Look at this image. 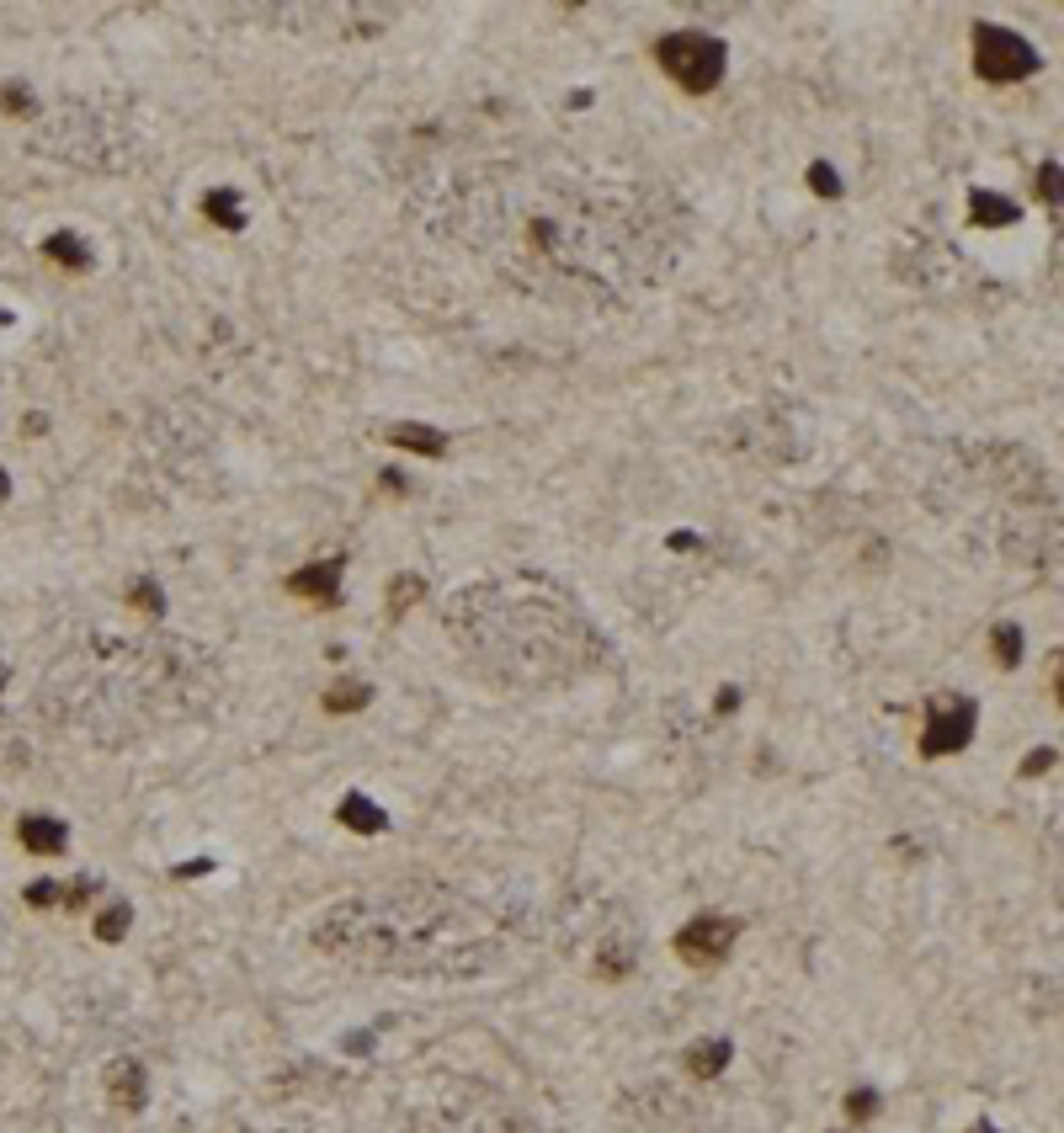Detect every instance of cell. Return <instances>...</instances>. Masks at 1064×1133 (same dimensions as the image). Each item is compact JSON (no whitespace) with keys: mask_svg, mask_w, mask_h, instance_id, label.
Wrapping results in <instances>:
<instances>
[{"mask_svg":"<svg viewBox=\"0 0 1064 1133\" xmlns=\"http://www.w3.org/2000/svg\"><path fill=\"white\" fill-rule=\"evenodd\" d=\"M6 495H11V474L0 469V501H6Z\"/></svg>","mask_w":1064,"mask_h":1133,"instance_id":"obj_26","label":"cell"},{"mask_svg":"<svg viewBox=\"0 0 1064 1133\" xmlns=\"http://www.w3.org/2000/svg\"><path fill=\"white\" fill-rule=\"evenodd\" d=\"M202 213H208L219 230H240L245 224V213H240V192H230V187H219V192H208L202 197Z\"/></svg>","mask_w":1064,"mask_h":1133,"instance_id":"obj_12","label":"cell"},{"mask_svg":"<svg viewBox=\"0 0 1064 1133\" xmlns=\"http://www.w3.org/2000/svg\"><path fill=\"white\" fill-rule=\"evenodd\" d=\"M6 682H11V671H6V665H0V687H6Z\"/></svg>","mask_w":1064,"mask_h":1133,"instance_id":"obj_28","label":"cell"},{"mask_svg":"<svg viewBox=\"0 0 1064 1133\" xmlns=\"http://www.w3.org/2000/svg\"><path fill=\"white\" fill-rule=\"evenodd\" d=\"M1048 766H1054V745H1038V751L1022 761V777H1044Z\"/></svg>","mask_w":1064,"mask_h":1133,"instance_id":"obj_23","label":"cell"},{"mask_svg":"<svg viewBox=\"0 0 1064 1133\" xmlns=\"http://www.w3.org/2000/svg\"><path fill=\"white\" fill-rule=\"evenodd\" d=\"M809 187L820 192V197H841V176H835L825 160H814V165H809Z\"/></svg>","mask_w":1064,"mask_h":1133,"instance_id":"obj_21","label":"cell"},{"mask_svg":"<svg viewBox=\"0 0 1064 1133\" xmlns=\"http://www.w3.org/2000/svg\"><path fill=\"white\" fill-rule=\"evenodd\" d=\"M372 692H368V687H362V682H352V676H346V682H336L331 687V692H325L320 702H325V708H331V713H357L362 708V702H368Z\"/></svg>","mask_w":1064,"mask_h":1133,"instance_id":"obj_15","label":"cell"},{"mask_svg":"<svg viewBox=\"0 0 1064 1133\" xmlns=\"http://www.w3.org/2000/svg\"><path fill=\"white\" fill-rule=\"evenodd\" d=\"M49 262H59V266H70V271H90V251L81 245V234H49Z\"/></svg>","mask_w":1064,"mask_h":1133,"instance_id":"obj_13","label":"cell"},{"mask_svg":"<svg viewBox=\"0 0 1064 1133\" xmlns=\"http://www.w3.org/2000/svg\"><path fill=\"white\" fill-rule=\"evenodd\" d=\"M336 820H341L346 831H357V835H383L389 831V814H383L372 798H362V793H346L341 809H336Z\"/></svg>","mask_w":1064,"mask_h":1133,"instance_id":"obj_8","label":"cell"},{"mask_svg":"<svg viewBox=\"0 0 1064 1133\" xmlns=\"http://www.w3.org/2000/svg\"><path fill=\"white\" fill-rule=\"evenodd\" d=\"M21 900H27L32 910H53V904H64V883L59 878H43V883H32Z\"/></svg>","mask_w":1064,"mask_h":1133,"instance_id":"obj_18","label":"cell"},{"mask_svg":"<svg viewBox=\"0 0 1064 1133\" xmlns=\"http://www.w3.org/2000/svg\"><path fill=\"white\" fill-rule=\"evenodd\" d=\"M734 942H740V921H734V915H697V921H687L682 932H676V958L703 969V963L729 958Z\"/></svg>","mask_w":1064,"mask_h":1133,"instance_id":"obj_4","label":"cell"},{"mask_svg":"<svg viewBox=\"0 0 1064 1133\" xmlns=\"http://www.w3.org/2000/svg\"><path fill=\"white\" fill-rule=\"evenodd\" d=\"M969 1133H995V1128H990V1123H975V1128H969Z\"/></svg>","mask_w":1064,"mask_h":1133,"instance_id":"obj_27","label":"cell"},{"mask_svg":"<svg viewBox=\"0 0 1064 1133\" xmlns=\"http://www.w3.org/2000/svg\"><path fill=\"white\" fill-rule=\"evenodd\" d=\"M975 740V702L969 697H937L926 708V729H921V756H953Z\"/></svg>","mask_w":1064,"mask_h":1133,"instance_id":"obj_3","label":"cell"},{"mask_svg":"<svg viewBox=\"0 0 1064 1133\" xmlns=\"http://www.w3.org/2000/svg\"><path fill=\"white\" fill-rule=\"evenodd\" d=\"M729 1059H734L729 1038H708V1044H692V1053H687V1070H692L697 1080H713V1075H719Z\"/></svg>","mask_w":1064,"mask_h":1133,"instance_id":"obj_11","label":"cell"},{"mask_svg":"<svg viewBox=\"0 0 1064 1133\" xmlns=\"http://www.w3.org/2000/svg\"><path fill=\"white\" fill-rule=\"evenodd\" d=\"M139 612H150V618H160L165 612V596H160V585H133V596H128Z\"/></svg>","mask_w":1064,"mask_h":1133,"instance_id":"obj_22","label":"cell"},{"mask_svg":"<svg viewBox=\"0 0 1064 1133\" xmlns=\"http://www.w3.org/2000/svg\"><path fill=\"white\" fill-rule=\"evenodd\" d=\"M878 1113V1091H868V1085H857L852 1096H846V1117L852 1123H868V1117Z\"/></svg>","mask_w":1064,"mask_h":1133,"instance_id":"obj_20","label":"cell"},{"mask_svg":"<svg viewBox=\"0 0 1064 1133\" xmlns=\"http://www.w3.org/2000/svg\"><path fill=\"white\" fill-rule=\"evenodd\" d=\"M107 1091H112V1102L123 1107V1113H139L144 1107V1091H150V1080H144V1064L139 1059H118L107 1070Z\"/></svg>","mask_w":1064,"mask_h":1133,"instance_id":"obj_7","label":"cell"},{"mask_svg":"<svg viewBox=\"0 0 1064 1133\" xmlns=\"http://www.w3.org/2000/svg\"><path fill=\"white\" fill-rule=\"evenodd\" d=\"M975 70L979 81H1027L1038 70V49L1011 27L975 21Z\"/></svg>","mask_w":1064,"mask_h":1133,"instance_id":"obj_2","label":"cell"},{"mask_svg":"<svg viewBox=\"0 0 1064 1133\" xmlns=\"http://www.w3.org/2000/svg\"><path fill=\"white\" fill-rule=\"evenodd\" d=\"M990 650H995V660H1001V671L1022 665V628H1016V622H1001V628L990 633Z\"/></svg>","mask_w":1064,"mask_h":1133,"instance_id":"obj_14","label":"cell"},{"mask_svg":"<svg viewBox=\"0 0 1064 1133\" xmlns=\"http://www.w3.org/2000/svg\"><path fill=\"white\" fill-rule=\"evenodd\" d=\"M655 64L671 75L687 96H708L724 81V43L708 32H665L655 43Z\"/></svg>","mask_w":1064,"mask_h":1133,"instance_id":"obj_1","label":"cell"},{"mask_svg":"<svg viewBox=\"0 0 1064 1133\" xmlns=\"http://www.w3.org/2000/svg\"><path fill=\"white\" fill-rule=\"evenodd\" d=\"M426 596V585H421V575H400V581L389 585V618H400L405 607H415Z\"/></svg>","mask_w":1064,"mask_h":1133,"instance_id":"obj_17","label":"cell"},{"mask_svg":"<svg viewBox=\"0 0 1064 1133\" xmlns=\"http://www.w3.org/2000/svg\"><path fill=\"white\" fill-rule=\"evenodd\" d=\"M341 559H325V564H303V570L288 575V591L303 596V602H320V607H336L341 602Z\"/></svg>","mask_w":1064,"mask_h":1133,"instance_id":"obj_5","label":"cell"},{"mask_svg":"<svg viewBox=\"0 0 1064 1133\" xmlns=\"http://www.w3.org/2000/svg\"><path fill=\"white\" fill-rule=\"evenodd\" d=\"M17 841L27 846L32 857H59L64 846H70V831H64V820H53V814H21Z\"/></svg>","mask_w":1064,"mask_h":1133,"instance_id":"obj_6","label":"cell"},{"mask_svg":"<svg viewBox=\"0 0 1064 1133\" xmlns=\"http://www.w3.org/2000/svg\"><path fill=\"white\" fill-rule=\"evenodd\" d=\"M0 112H6V118H32V90L27 86H0Z\"/></svg>","mask_w":1064,"mask_h":1133,"instance_id":"obj_19","label":"cell"},{"mask_svg":"<svg viewBox=\"0 0 1064 1133\" xmlns=\"http://www.w3.org/2000/svg\"><path fill=\"white\" fill-rule=\"evenodd\" d=\"M969 224H975V230H1001V224H1016V202H1001L995 192H969Z\"/></svg>","mask_w":1064,"mask_h":1133,"instance_id":"obj_10","label":"cell"},{"mask_svg":"<svg viewBox=\"0 0 1064 1133\" xmlns=\"http://www.w3.org/2000/svg\"><path fill=\"white\" fill-rule=\"evenodd\" d=\"M389 442H394V447H405V452H421V458H443V452H447V437L437 432V426H415V421L389 426Z\"/></svg>","mask_w":1064,"mask_h":1133,"instance_id":"obj_9","label":"cell"},{"mask_svg":"<svg viewBox=\"0 0 1064 1133\" xmlns=\"http://www.w3.org/2000/svg\"><path fill=\"white\" fill-rule=\"evenodd\" d=\"M734 702H740V692H734V687H724V692H719V713H734Z\"/></svg>","mask_w":1064,"mask_h":1133,"instance_id":"obj_25","label":"cell"},{"mask_svg":"<svg viewBox=\"0 0 1064 1133\" xmlns=\"http://www.w3.org/2000/svg\"><path fill=\"white\" fill-rule=\"evenodd\" d=\"M128 921H133V910L123 900L107 904V910L96 915V937H101V942H123V937H128Z\"/></svg>","mask_w":1064,"mask_h":1133,"instance_id":"obj_16","label":"cell"},{"mask_svg":"<svg viewBox=\"0 0 1064 1133\" xmlns=\"http://www.w3.org/2000/svg\"><path fill=\"white\" fill-rule=\"evenodd\" d=\"M1054 192H1059V165H1054V160H1048V165H1044V171H1038V197H1044V202H1059V197H1054Z\"/></svg>","mask_w":1064,"mask_h":1133,"instance_id":"obj_24","label":"cell"}]
</instances>
